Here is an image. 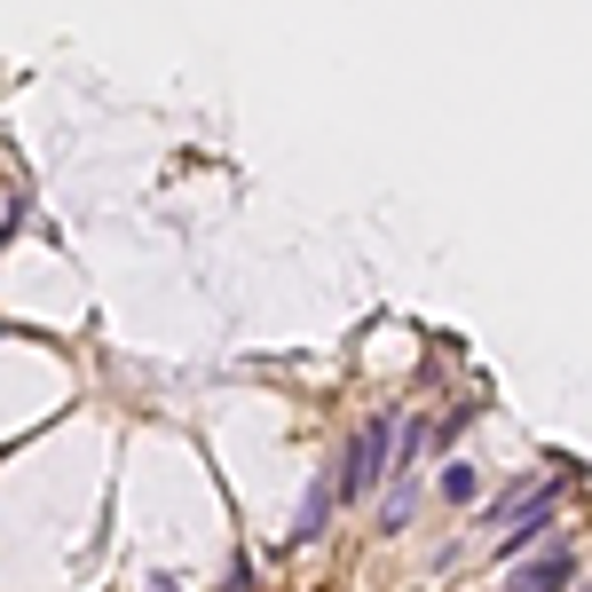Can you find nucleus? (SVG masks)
I'll return each instance as SVG.
<instances>
[{
  "instance_id": "f03ea898",
  "label": "nucleus",
  "mask_w": 592,
  "mask_h": 592,
  "mask_svg": "<svg viewBox=\"0 0 592 592\" xmlns=\"http://www.w3.org/2000/svg\"><path fill=\"white\" fill-rule=\"evenodd\" d=\"M584 576V553L576 545H545L530 561H514V576H505V592H569Z\"/></svg>"
},
{
  "instance_id": "f257e3e1",
  "label": "nucleus",
  "mask_w": 592,
  "mask_h": 592,
  "mask_svg": "<svg viewBox=\"0 0 592 592\" xmlns=\"http://www.w3.org/2000/svg\"><path fill=\"white\" fill-rule=\"evenodd\" d=\"M387 458H395V418H372L356 427V443L341 451V474H332V505H356L387 482Z\"/></svg>"
},
{
  "instance_id": "20e7f679",
  "label": "nucleus",
  "mask_w": 592,
  "mask_h": 592,
  "mask_svg": "<svg viewBox=\"0 0 592 592\" xmlns=\"http://www.w3.org/2000/svg\"><path fill=\"white\" fill-rule=\"evenodd\" d=\"M324 522H332V482H308V505H300V522H293V537L308 545V537H316Z\"/></svg>"
},
{
  "instance_id": "39448f33",
  "label": "nucleus",
  "mask_w": 592,
  "mask_h": 592,
  "mask_svg": "<svg viewBox=\"0 0 592 592\" xmlns=\"http://www.w3.org/2000/svg\"><path fill=\"white\" fill-rule=\"evenodd\" d=\"M474 490H482V474H474V466H443V482H435V497H443V505H474Z\"/></svg>"
},
{
  "instance_id": "7ed1b4c3",
  "label": "nucleus",
  "mask_w": 592,
  "mask_h": 592,
  "mask_svg": "<svg viewBox=\"0 0 592 592\" xmlns=\"http://www.w3.org/2000/svg\"><path fill=\"white\" fill-rule=\"evenodd\" d=\"M411 514H418V474H411V466H403V474H395V497H387V505H379V530H403V522H411Z\"/></svg>"
},
{
  "instance_id": "423d86ee",
  "label": "nucleus",
  "mask_w": 592,
  "mask_h": 592,
  "mask_svg": "<svg viewBox=\"0 0 592 592\" xmlns=\"http://www.w3.org/2000/svg\"><path fill=\"white\" fill-rule=\"evenodd\" d=\"M158 592H166V584H158Z\"/></svg>"
}]
</instances>
